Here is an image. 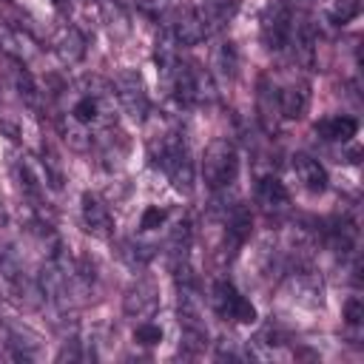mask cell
I'll return each instance as SVG.
<instances>
[{"instance_id":"obj_1","label":"cell","mask_w":364,"mask_h":364,"mask_svg":"<svg viewBox=\"0 0 364 364\" xmlns=\"http://www.w3.org/2000/svg\"><path fill=\"white\" fill-rule=\"evenodd\" d=\"M154 165H159L168 173L171 185L179 193L193 191V159H191L188 139L182 134H168L159 142V156H154Z\"/></svg>"},{"instance_id":"obj_2","label":"cell","mask_w":364,"mask_h":364,"mask_svg":"<svg viewBox=\"0 0 364 364\" xmlns=\"http://www.w3.org/2000/svg\"><path fill=\"white\" fill-rule=\"evenodd\" d=\"M239 173V154L233 148L230 139L219 136L213 139L208 148H205V156H202V179L210 191H219V188H228Z\"/></svg>"},{"instance_id":"obj_3","label":"cell","mask_w":364,"mask_h":364,"mask_svg":"<svg viewBox=\"0 0 364 364\" xmlns=\"http://www.w3.org/2000/svg\"><path fill=\"white\" fill-rule=\"evenodd\" d=\"M114 97L119 100L122 111H125L136 125H139V122H145L151 102H148L145 82H142V77H139L136 71L125 68V71H119V74L114 77Z\"/></svg>"},{"instance_id":"obj_4","label":"cell","mask_w":364,"mask_h":364,"mask_svg":"<svg viewBox=\"0 0 364 364\" xmlns=\"http://www.w3.org/2000/svg\"><path fill=\"white\" fill-rule=\"evenodd\" d=\"M210 304H213V310L222 318H233L239 324H253L256 321V307L230 282H225V279L213 282V287H210Z\"/></svg>"},{"instance_id":"obj_5","label":"cell","mask_w":364,"mask_h":364,"mask_svg":"<svg viewBox=\"0 0 364 364\" xmlns=\"http://www.w3.org/2000/svg\"><path fill=\"white\" fill-rule=\"evenodd\" d=\"M156 307H159V290L151 279H136L122 296V310L131 318H151Z\"/></svg>"},{"instance_id":"obj_6","label":"cell","mask_w":364,"mask_h":364,"mask_svg":"<svg viewBox=\"0 0 364 364\" xmlns=\"http://www.w3.org/2000/svg\"><path fill=\"white\" fill-rule=\"evenodd\" d=\"M80 216H82V228H85L91 236H100V239H108V236H111V230H114V216H111L108 205H105L97 193H91V191L82 193V199H80Z\"/></svg>"},{"instance_id":"obj_7","label":"cell","mask_w":364,"mask_h":364,"mask_svg":"<svg viewBox=\"0 0 364 364\" xmlns=\"http://www.w3.org/2000/svg\"><path fill=\"white\" fill-rule=\"evenodd\" d=\"M290 23H293V17H290V11H287L284 3L270 6V9L264 11V17H262V43H264L270 51L284 48L287 40H290Z\"/></svg>"},{"instance_id":"obj_8","label":"cell","mask_w":364,"mask_h":364,"mask_svg":"<svg viewBox=\"0 0 364 364\" xmlns=\"http://www.w3.org/2000/svg\"><path fill=\"white\" fill-rule=\"evenodd\" d=\"M51 48H54V54L60 57V63L77 65V63L85 57V34H82L77 26L63 23V26L54 31V37H51Z\"/></svg>"},{"instance_id":"obj_9","label":"cell","mask_w":364,"mask_h":364,"mask_svg":"<svg viewBox=\"0 0 364 364\" xmlns=\"http://www.w3.org/2000/svg\"><path fill=\"white\" fill-rule=\"evenodd\" d=\"M256 117L264 134H276L279 122H282V108H279V91L270 85L267 77L259 80V91H256Z\"/></svg>"},{"instance_id":"obj_10","label":"cell","mask_w":364,"mask_h":364,"mask_svg":"<svg viewBox=\"0 0 364 364\" xmlns=\"http://www.w3.org/2000/svg\"><path fill=\"white\" fill-rule=\"evenodd\" d=\"M14 176H17V182H20V188H23L28 196H34V199H37V196L46 191V185H48V176H46L43 162L34 159L31 154H20V156L14 159Z\"/></svg>"},{"instance_id":"obj_11","label":"cell","mask_w":364,"mask_h":364,"mask_svg":"<svg viewBox=\"0 0 364 364\" xmlns=\"http://www.w3.org/2000/svg\"><path fill=\"white\" fill-rule=\"evenodd\" d=\"M171 34H173L176 46H199L208 37L205 23H202V17H199L196 9H182L176 14V20L171 23Z\"/></svg>"},{"instance_id":"obj_12","label":"cell","mask_w":364,"mask_h":364,"mask_svg":"<svg viewBox=\"0 0 364 364\" xmlns=\"http://www.w3.org/2000/svg\"><path fill=\"white\" fill-rule=\"evenodd\" d=\"M279 108L284 119H301L310 108V85L304 80H296L279 91Z\"/></svg>"},{"instance_id":"obj_13","label":"cell","mask_w":364,"mask_h":364,"mask_svg":"<svg viewBox=\"0 0 364 364\" xmlns=\"http://www.w3.org/2000/svg\"><path fill=\"white\" fill-rule=\"evenodd\" d=\"M316 134L327 142H350L355 134H358V122L355 117H347V114H333V117H324L316 122Z\"/></svg>"},{"instance_id":"obj_14","label":"cell","mask_w":364,"mask_h":364,"mask_svg":"<svg viewBox=\"0 0 364 364\" xmlns=\"http://www.w3.org/2000/svg\"><path fill=\"white\" fill-rule=\"evenodd\" d=\"M293 171L299 176V182L310 191V193H321L327 188V171L318 159L307 156V154H296L293 156Z\"/></svg>"},{"instance_id":"obj_15","label":"cell","mask_w":364,"mask_h":364,"mask_svg":"<svg viewBox=\"0 0 364 364\" xmlns=\"http://www.w3.org/2000/svg\"><path fill=\"white\" fill-rule=\"evenodd\" d=\"M290 290H293V299L304 307H318L321 304V296H324V287H321V279L307 273V270H296L290 276Z\"/></svg>"},{"instance_id":"obj_16","label":"cell","mask_w":364,"mask_h":364,"mask_svg":"<svg viewBox=\"0 0 364 364\" xmlns=\"http://www.w3.org/2000/svg\"><path fill=\"white\" fill-rule=\"evenodd\" d=\"M196 11L205 23V31L210 34L233 20V14L239 11V0H202V9H196Z\"/></svg>"},{"instance_id":"obj_17","label":"cell","mask_w":364,"mask_h":364,"mask_svg":"<svg viewBox=\"0 0 364 364\" xmlns=\"http://www.w3.org/2000/svg\"><path fill=\"white\" fill-rule=\"evenodd\" d=\"M57 131H60L63 142H65L71 151L85 154V151L91 148V131H88V125H82V122L74 119L71 114H60V117H57Z\"/></svg>"},{"instance_id":"obj_18","label":"cell","mask_w":364,"mask_h":364,"mask_svg":"<svg viewBox=\"0 0 364 364\" xmlns=\"http://www.w3.org/2000/svg\"><path fill=\"white\" fill-rule=\"evenodd\" d=\"M256 199L267 210H282V208H287L290 193H287V188H284V182L279 176L267 173V176H259V182H256Z\"/></svg>"},{"instance_id":"obj_19","label":"cell","mask_w":364,"mask_h":364,"mask_svg":"<svg viewBox=\"0 0 364 364\" xmlns=\"http://www.w3.org/2000/svg\"><path fill=\"white\" fill-rule=\"evenodd\" d=\"M236 68H239V54H236V46L233 43H219L210 54V74L219 77L222 82L233 80L236 77Z\"/></svg>"},{"instance_id":"obj_20","label":"cell","mask_w":364,"mask_h":364,"mask_svg":"<svg viewBox=\"0 0 364 364\" xmlns=\"http://www.w3.org/2000/svg\"><path fill=\"white\" fill-rule=\"evenodd\" d=\"M213 80L216 77L208 68L191 63V97H193V102H199V105L216 102V82Z\"/></svg>"},{"instance_id":"obj_21","label":"cell","mask_w":364,"mask_h":364,"mask_svg":"<svg viewBox=\"0 0 364 364\" xmlns=\"http://www.w3.org/2000/svg\"><path fill=\"white\" fill-rule=\"evenodd\" d=\"M9 347H11L14 358L28 361V358H34L40 353V338L26 327H11L9 330Z\"/></svg>"},{"instance_id":"obj_22","label":"cell","mask_w":364,"mask_h":364,"mask_svg":"<svg viewBox=\"0 0 364 364\" xmlns=\"http://www.w3.org/2000/svg\"><path fill=\"white\" fill-rule=\"evenodd\" d=\"M11 82H14V88H17V94H20V100H23L28 108H37V105H40L37 82H34V77L26 71V65H23V63H14V68H11Z\"/></svg>"},{"instance_id":"obj_23","label":"cell","mask_w":364,"mask_h":364,"mask_svg":"<svg viewBox=\"0 0 364 364\" xmlns=\"http://www.w3.org/2000/svg\"><path fill=\"white\" fill-rule=\"evenodd\" d=\"M327 20L336 26H347L350 20H355L361 14V0H330L324 9Z\"/></svg>"},{"instance_id":"obj_24","label":"cell","mask_w":364,"mask_h":364,"mask_svg":"<svg viewBox=\"0 0 364 364\" xmlns=\"http://www.w3.org/2000/svg\"><path fill=\"white\" fill-rule=\"evenodd\" d=\"M102 17H105V23H108L114 37H125L128 34L131 26H128V14H125L119 0H102Z\"/></svg>"},{"instance_id":"obj_25","label":"cell","mask_w":364,"mask_h":364,"mask_svg":"<svg viewBox=\"0 0 364 364\" xmlns=\"http://www.w3.org/2000/svg\"><path fill=\"white\" fill-rule=\"evenodd\" d=\"M43 168H46V176H48V188H54V191H60L63 188V168H60V159H57V154L46 145L43 148Z\"/></svg>"},{"instance_id":"obj_26","label":"cell","mask_w":364,"mask_h":364,"mask_svg":"<svg viewBox=\"0 0 364 364\" xmlns=\"http://www.w3.org/2000/svg\"><path fill=\"white\" fill-rule=\"evenodd\" d=\"M134 341L142 344V347H154V344L162 341V327L154 324V321H148V318H142V321L134 327Z\"/></svg>"},{"instance_id":"obj_27","label":"cell","mask_w":364,"mask_h":364,"mask_svg":"<svg viewBox=\"0 0 364 364\" xmlns=\"http://www.w3.org/2000/svg\"><path fill=\"white\" fill-rule=\"evenodd\" d=\"M165 219H168V210H165V208H159V205H151V208H145V210H142L139 228H142V230H156V228H162V225H165Z\"/></svg>"},{"instance_id":"obj_28","label":"cell","mask_w":364,"mask_h":364,"mask_svg":"<svg viewBox=\"0 0 364 364\" xmlns=\"http://www.w3.org/2000/svg\"><path fill=\"white\" fill-rule=\"evenodd\" d=\"M344 321L350 327H361V321H364V304H361L358 296H350L344 301Z\"/></svg>"},{"instance_id":"obj_29","label":"cell","mask_w":364,"mask_h":364,"mask_svg":"<svg viewBox=\"0 0 364 364\" xmlns=\"http://www.w3.org/2000/svg\"><path fill=\"white\" fill-rule=\"evenodd\" d=\"M0 128H3V131H6V134H9L11 139H17V128H14V125H9L6 119H0Z\"/></svg>"},{"instance_id":"obj_30","label":"cell","mask_w":364,"mask_h":364,"mask_svg":"<svg viewBox=\"0 0 364 364\" xmlns=\"http://www.w3.org/2000/svg\"><path fill=\"white\" fill-rule=\"evenodd\" d=\"M54 3H57V6H63V0H54Z\"/></svg>"}]
</instances>
